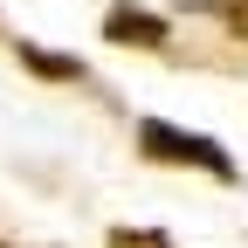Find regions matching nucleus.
Returning <instances> with one entry per match:
<instances>
[{"label": "nucleus", "mask_w": 248, "mask_h": 248, "mask_svg": "<svg viewBox=\"0 0 248 248\" xmlns=\"http://www.w3.org/2000/svg\"><path fill=\"white\" fill-rule=\"evenodd\" d=\"M193 7H214V14H221V21L234 28V35L248 42V0H193Z\"/></svg>", "instance_id": "obj_4"}, {"label": "nucleus", "mask_w": 248, "mask_h": 248, "mask_svg": "<svg viewBox=\"0 0 248 248\" xmlns=\"http://www.w3.org/2000/svg\"><path fill=\"white\" fill-rule=\"evenodd\" d=\"M104 35H110V42H138V48H159V42H166V21H159V14H138V7H110Z\"/></svg>", "instance_id": "obj_2"}, {"label": "nucleus", "mask_w": 248, "mask_h": 248, "mask_svg": "<svg viewBox=\"0 0 248 248\" xmlns=\"http://www.w3.org/2000/svg\"><path fill=\"white\" fill-rule=\"evenodd\" d=\"M21 62H28L35 76H55V83H76V76H83V62L55 55V48H35V42H21Z\"/></svg>", "instance_id": "obj_3"}, {"label": "nucleus", "mask_w": 248, "mask_h": 248, "mask_svg": "<svg viewBox=\"0 0 248 248\" xmlns=\"http://www.w3.org/2000/svg\"><path fill=\"white\" fill-rule=\"evenodd\" d=\"M0 248H7V241H0Z\"/></svg>", "instance_id": "obj_6"}, {"label": "nucleus", "mask_w": 248, "mask_h": 248, "mask_svg": "<svg viewBox=\"0 0 248 248\" xmlns=\"http://www.w3.org/2000/svg\"><path fill=\"white\" fill-rule=\"evenodd\" d=\"M138 152L152 166H186V172H214V179H241V166H234V152L228 145H214V138H200V131H179V124H166V117H145L138 124Z\"/></svg>", "instance_id": "obj_1"}, {"label": "nucleus", "mask_w": 248, "mask_h": 248, "mask_svg": "<svg viewBox=\"0 0 248 248\" xmlns=\"http://www.w3.org/2000/svg\"><path fill=\"white\" fill-rule=\"evenodd\" d=\"M110 248H172L166 234H138V228H117L110 234Z\"/></svg>", "instance_id": "obj_5"}]
</instances>
